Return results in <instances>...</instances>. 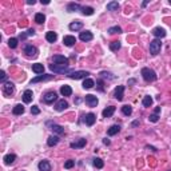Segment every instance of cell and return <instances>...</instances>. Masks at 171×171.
<instances>
[{
  "label": "cell",
  "mask_w": 171,
  "mask_h": 171,
  "mask_svg": "<svg viewBox=\"0 0 171 171\" xmlns=\"http://www.w3.org/2000/svg\"><path fill=\"white\" fill-rule=\"evenodd\" d=\"M170 171H171V170H170Z\"/></svg>",
  "instance_id": "obj_54"
},
{
  "label": "cell",
  "mask_w": 171,
  "mask_h": 171,
  "mask_svg": "<svg viewBox=\"0 0 171 171\" xmlns=\"http://www.w3.org/2000/svg\"><path fill=\"white\" fill-rule=\"evenodd\" d=\"M51 79H54V75H38L36 78H34L31 80V84L39 83V82H46V80H51Z\"/></svg>",
  "instance_id": "obj_12"
},
{
  "label": "cell",
  "mask_w": 171,
  "mask_h": 171,
  "mask_svg": "<svg viewBox=\"0 0 171 171\" xmlns=\"http://www.w3.org/2000/svg\"><path fill=\"white\" fill-rule=\"evenodd\" d=\"M24 54L27 57H36L38 56V48L32 44H27L24 47Z\"/></svg>",
  "instance_id": "obj_4"
},
{
  "label": "cell",
  "mask_w": 171,
  "mask_h": 171,
  "mask_svg": "<svg viewBox=\"0 0 171 171\" xmlns=\"http://www.w3.org/2000/svg\"><path fill=\"white\" fill-rule=\"evenodd\" d=\"M79 10H82V7L78 3H68V6H67V11L68 12H75V11H79Z\"/></svg>",
  "instance_id": "obj_28"
},
{
  "label": "cell",
  "mask_w": 171,
  "mask_h": 171,
  "mask_svg": "<svg viewBox=\"0 0 171 171\" xmlns=\"http://www.w3.org/2000/svg\"><path fill=\"white\" fill-rule=\"evenodd\" d=\"M103 143H104V144H110V139H107V138H106V139H103Z\"/></svg>",
  "instance_id": "obj_49"
},
{
  "label": "cell",
  "mask_w": 171,
  "mask_h": 171,
  "mask_svg": "<svg viewBox=\"0 0 171 171\" xmlns=\"http://www.w3.org/2000/svg\"><path fill=\"white\" fill-rule=\"evenodd\" d=\"M39 171H51V163L48 160H41L39 162Z\"/></svg>",
  "instance_id": "obj_17"
},
{
  "label": "cell",
  "mask_w": 171,
  "mask_h": 171,
  "mask_svg": "<svg viewBox=\"0 0 171 171\" xmlns=\"http://www.w3.org/2000/svg\"><path fill=\"white\" fill-rule=\"evenodd\" d=\"M159 112H160V107H156L155 111H154V114H159Z\"/></svg>",
  "instance_id": "obj_50"
},
{
  "label": "cell",
  "mask_w": 171,
  "mask_h": 171,
  "mask_svg": "<svg viewBox=\"0 0 171 171\" xmlns=\"http://www.w3.org/2000/svg\"><path fill=\"white\" fill-rule=\"evenodd\" d=\"M123 92H124V86H118L114 92L115 99L116 100H123Z\"/></svg>",
  "instance_id": "obj_13"
},
{
  "label": "cell",
  "mask_w": 171,
  "mask_h": 171,
  "mask_svg": "<svg viewBox=\"0 0 171 171\" xmlns=\"http://www.w3.org/2000/svg\"><path fill=\"white\" fill-rule=\"evenodd\" d=\"M27 4H29V6H34V4H35V0H28V1H27Z\"/></svg>",
  "instance_id": "obj_48"
},
{
  "label": "cell",
  "mask_w": 171,
  "mask_h": 171,
  "mask_svg": "<svg viewBox=\"0 0 171 171\" xmlns=\"http://www.w3.org/2000/svg\"><path fill=\"white\" fill-rule=\"evenodd\" d=\"M35 22L38 23V24H43V23L46 22V16L43 15V13H40V12L36 13L35 15Z\"/></svg>",
  "instance_id": "obj_36"
},
{
  "label": "cell",
  "mask_w": 171,
  "mask_h": 171,
  "mask_svg": "<svg viewBox=\"0 0 171 171\" xmlns=\"http://www.w3.org/2000/svg\"><path fill=\"white\" fill-rule=\"evenodd\" d=\"M68 28H70L71 31H79V29H82V28H83V23H82V22H79V20H76V22L70 23Z\"/></svg>",
  "instance_id": "obj_20"
},
{
  "label": "cell",
  "mask_w": 171,
  "mask_h": 171,
  "mask_svg": "<svg viewBox=\"0 0 171 171\" xmlns=\"http://www.w3.org/2000/svg\"><path fill=\"white\" fill-rule=\"evenodd\" d=\"M88 75H90V72H87V71H72V72L68 74V76L74 80L83 79V78H86V76H88Z\"/></svg>",
  "instance_id": "obj_5"
},
{
  "label": "cell",
  "mask_w": 171,
  "mask_h": 171,
  "mask_svg": "<svg viewBox=\"0 0 171 171\" xmlns=\"http://www.w3.org/2000/svg\"><path fill=\"white\" fill-rule=\"evenodd\" d=\"M32 99H34V94H32V91L31 90H25L24 94H23V102L28 104V103H31L32 102Z\"/></svg>",
  "instance_id": "obj_15"
},
{
  "label": "cell",
  "mask_w": 171,
  "mask_h": 171,
  "mask_svg": "<svg viewBox=\"0 0 171 171\" xmlns=\"http://www.w3.org/2000/svg\"><path fill=\"white\" fill-rule=\"evenodd\" d=\"M94 86H95V82L92 79H90V78L84 79V82H83V88L84 90H90V88H92Z\"/></svg>",
  "instance_id": "obj_29"
},
{
  "label": "cell",
  "mask_w": 171,
  "mask_h": 171,
  "mask_svg": "<svg viewBox=\"0 0 171 171\" xmlns=\"http://www.w3.org/2000/svg\"><path fill=\"white\" fill-rule=\"evenodd\" d=\"M94 166H95L96 168H103V166H104V163H103V160H102L100 158H94Z\"/></svg>",
  "instance_id": "obj_39"
},
{
  "label": "cell",
  "mask_w": 171,
  "mask_h": 171,
  "mask_svg": "<svg viewBox=\"0 0 171 171\" xmlns=\"http://www.w3.org/2000/svg\"><path fill=\"white\" fill-rule=\"evenodd\" d=\"M31 112L34 115H38V114H40V108H39L38 106H32V107H31Z\"/></svg>",
  "instance_id": "obj_46"
},
{
  "label": "cell",
  "mask_w": 171,
  "mask_h": 171,
  "mask_svg": "<svg viewBox=\"0 0 171 171\" xmlns=\"http://www.w3.org/2000/svg\"><path fill=\"white\" fill-rule=\"evenodd\" d=\"M15 91V86H13L12 82H7L3 84V94L6 96H11Z\"/></svg>",
  "instance_id": "obj_7"
},
{
  "label": "cell",
  "mask_w": 171,
  "mask_h": 171,
  "mask_svg": "<svg viewBox=\"0 0 171 171\" xmlns=\"http://www.w3.org/2000/svg\"><path fill=\"white\" fill-rule=\"evenodd\" d=\"M6 79H7V75H6V72H4V71H0V80H1V82H6Z\"/></svg>",
  "instance_id": "obj_47"
},
{
  "label": "cell",
  "mask_w": 171,
  "mask_h": 171,
  "mask_svg": "<svg viewBox=\"0 0 171 171\" xmlns=\"http://www.w3.org/2000/svg\"><path fill=\"white\" fill-rule=\"evenodd\" d=\"M142 76H143V79L146 80V82H155L156 80L155 71L151 70V68H147V67L142 68Z\"/></svg>",
  "instance_id": "obj_1"
},
{
  "label": "cell",
  "mask_w": 171,
  "mask_h": 171,
  "mask_svg": "<svg viewBox=\"0 0 171 171\" xmlns=\"http://www.w3.org/2000/svg\"><path fill=\"white\" fill-rule=\"evenodd\" d=\"M134 83H135V80H134V79H130V80H128V84H134Z\"/></svg>",
  "instance_id": "obj_51"
},
{
  "label": "cell",
  "mask_w": 171,
  "mask_h": 171,
  "mask_svg": "<svg viewBox=\"0 0 171 171\" xmlns=\"http://www.w3.org/2000/svg\"><path fill=\"white\" fill-rule=\"evenodd\" d=\"M86 143H87V140L86 139H79V140H76V142L71 143L70 147L71 149H83V147L86 146Z\"/></svg>",
  "instance_id": "obj_22"
},
{
  "label": "cell",
  "mask_w": 171,
  "mask_h": 171,
  "mask_svg": "<svg viewBox=\"0 0 171 171\" xmlns=\"http://www.w3.org/2000/svg\"><path fill=\"white\" fill-rule=\"evenodd\" d=\"M60 94L63 96H71L72 95V88H71L70 86L64 84V86H62L60 87Z\"/></svg>",
  "instance_id": "obj_21"
},
{
  "label": "cell",
  "mask_w": 171,
  "mask_h": 171,
  "mask_svg": "<svg viewBox=\"0 0 171 171\" xmlns=\"http://www.w3.org/2000/svg\"><path fill=\"white\" fill-rule=\"evenodd\" d=\"M50 124V123H48ZM51 126V130L54 131L55 134H57V135H62V134H64V128L62 126H59V124H55V123H52V124H50Z\"/></svg>",
  "instance_id": "obj_24"
},
{
  "label": "cell",
  "mask_w": 171,
  "mask_h": 171,
  "mask_svg": "<svg viewBox=\"0 0 171 171\" xmlns=\"http://www.w3.org/2000/svg\"><path fill=\"white\" fill-rule=\"evenodd\" d=\"M92 34L90 31H83V32H80V35H79V39L82 41H90V40H92Z\"/></svg>",
  "instance_id": "obj_18"
},
{
  "label": "cell",
  "mask_w": 171,
  "mask_h": 171,
  "mask_svg": "<svg viewBox=\"0 0 171 171\" xmlns=\"http://www.w3.org/2000/svg\"><path fill=\"white\" fill-rule=\"evenodd\" d=\"M96 84H98V88H99V91H104V88H103V84H104V82H103V80L102 79H98L96 80Z\"/></svg>",
  "instance_id": "obj_44"
},
{
  "label": "cell",
  "mask_w": 171,
  "mask_h": 171,
  "mask_svg": "<svg viewBox=\"0 0 171 171\" xmlns=\"http://www.w3.org/2000/svg\"><path fill=\"white\" fill-rule=\"evenodd\" d=\"M15 160H16L15 154H8V155L4 156V163H6V165H12Z\"/></svg>",
  "instance_id": "obj_30"
},
{
  "label": "cell",
  "mask_w": 171,
  "mask_h": 171,
  "mask_svg": "<svg viewBox=\"0 0 171 171\" xmlns=\"http://www.w3.org/2000/svg\"><path fill=\"white\" fill-rule=\"evenodd\" d=\"M82 13L86 16H90L94 13V8L92 7H82Z\"/></svg>",
  "instance_id": "obj_38"
},
{
  "label": "cell",
  "mask_w": 171,
  "mask_h": 171,
  "mask_svg": "<svg viewBox=\"0 0 171 171\" xmlns=\"http://www.w3.org/2000/svg\"><path fill=\"white\" fill-rule=\"evenodd\" d=\"M142 104H143V107H151V104H152V98L151 96H144L143 98V100H142Z\"/></svg>",
  "instance_id": "obj_34"
},
{
  "label": "cell",
  "mask_w": 171,
  "mask_h": 171,
  "mask_svg": "<svg viewBox=\"0 0 171 171\" xmlns=\"http://www.w3.org/2000/svg\"><path fill=\"white\" fill-rule=\"evenodd\" d=\"M108 32H110V34H121L122 28L118 27V25H114V27H110V28H108Z\"/></svg>",
  "instance_id": "obj_40"
},
{
  "label": "cell",
  "mask_w": 171,
  "mask_h": 171,
  "mask_svg": "<svg viewBox=\"0 0 171 171\" xmlns=\"http://www.w3.org/2000/svg\"><path fill=\"white\" fill-rule=\"evenodd\" d=\"M162 48V41L160 39H154L152 41H150V54L158 55L159 51Z\"/></svg>",
  "instance_id": "obj_3"
},
{
  "label": "cell",
  "mask_w": 171,
  "mask_h": 171,
  "mask_svg": "<svg viewBox=\"0 0 171 171\" xmlns=\"http://www.w3.org/2000/svg\"><path fill=\"white\" fill-rule=\"evenodd\" d=\"M63 43L67 46V47H71V46H74L76 43V38L72 35H67L63 38Z\"/></svg>",
  "instance_id": "obj_14"
},
{
  "label": "cell",
  "mask_w": 171,
  "mask_h": 171,
  "mask_svg": "<svg viewBox=\"0 0 171 171\" xmlns=\"http://www.w3.org/2000/svg\"><path fill=\"white\" fill-rule=\"evenodd\" d=\"M84 102H86V104L88 106V107H96L98 103H99L98 98H96L95 95H86Z\"/></svg>",
  "instance_id": "obj_8"
},
{
  "label": "cell",
  "mask_w": 171,
  "mask_h": 171,
  "mask_svg": "<svg viewBox=\"0 0 171 171\" xmlns=\"http://www.w3.org/2000/svg\"><path fill=\"white\" fill-rule=\"evenodd\" d=\"M68 108V103H67V100H64V99H60V100L56 102V104H55V110L59 111V112H62V111L67 110Z\"/></svg>",
  "instance_id": "obj_11"
},
{
  "label": "cell",
  "mask_w": 171,
  "mask_h": 171,
  "mask_svg": "<svg viewBox=\"0 0 171 171\" xmlns=\"http://www.w3.org/2000/svg\"><path fill=\"white\" fill-rule=\"evenodd\" d=\"M170 4H171V0H170Z\"/></svg>",
  "instance_id": "obj_53"
},
{
  "label": "cell",
  "mask_w": 171,
  "mask_h": 171,
  "mask_svg": "<svg viewBox=\"0 0 171 171\" xmlns=\"http://www.w3.org/2000/svg\"><path fill=\"white\" fill-rule=\"evenodd\" d=\"M41 4H50V1H48V0H44V1L41 0Z\"/></svg>",
  "instance_id": "obj_52"
},
{
  "label": "cell",
  "mask_w": 171,
  "mask_h": 171,
  "mask_svg": "<svg viewBox=\"0 0 171 171\" xmlns=\"http://www.w3.org/2000/svg\"><path fill=\"white\" fill-rule=\"evenodd\" d=\"M119 131H121V126H118V124H114V126H111L110 128L107 130V134H108L110 136H112V135H116Z\"/></svg>",
  "instance_id": "obj_27"
},
{
  "label": "cell",
  "mask_w": 171,
  "mask_h": 171,
  "mask_svg": "<svg viewBox=\"0 0 171 171\" xmlns=\"http://www.w3.org/2000/svg\"><path fill=\"white\" fill-rule=\"evenodd\" d=\"M34 35H35V31H34V29H28L27 32H22L20 36H19V39L20 40H24L25 38H28V36H34Z\"/></svg>",
  "instance_id": "obj_33"
},
{
  "label": "cell",
  "mask_w": 171,
  "mask_h": 171,
  "mask_svg": "<svg viewBox=\"0 0 171 171\" xmlns=\"http://www.w3.org/2000/svg\"><path fill=\"white\" fill-rule=\"evenodd\" d=\"M107 10L108 11H118L119 10V3L118 1H110L107 4Z\"/></svg>",
  "instance_id": "obj_32"
},
{
  "label": "cell",
  "mask_w": 171,
  "mask_h": 171,
  "mask_svg": "<svg viewBox=\"0 0 171 171\" xmlns=\"http://www.w3.org/2000/svg\"><path fill=\"white\" fill-rule=\"evenodd\" d=\"M46 39H47V41H50V43H55V41L57 40L56 32H54V31L47 32V34H46Z\"/></svg>",
  "instance_id": "obj_26"
},
{
  "label": "cell",
  "mask_w": 171,
  "mask_h": 171,
  "mask_svg": "<svg viewBox=\"0 0 171 171\" xmlns=\"http://www.w3.org/2000/svg\"><path fill=\"white\" fill-rule=\"evenodd\" d=\"M74 166H75V160H72V159H70V160H67L66 163H64V168H72Z\"/></svg>",
  "instance_id": "obj_42"
},
{
  "label": "cell",
  "mask_w": 171,
  "mask_h": 171,
  "mask_svg": "<svg viewBox=\"0 0 171 171\" xmlns=\"http://www.w3.org/2000/svg\"><path fill=\"white\" fill-rule=\"evenodd\" d=\"M32 71L35 74H38V75H41V74L44 72V66L40 63H35V64H32Z\"/></svg>",
  "instance_id": "obj_23"
},
{
  "label": "cell",
  "mask_w": 171,
  "mask_h": 171,
  "mask_svg": "<svg viewBox=\"0 0 171 171\" xmlns=\"http://www.w3.org/2000/svg\"><path fill=\"white\" fill-rule=\"evenodd\" d=\"M57 143H59V136H57V135H51L50 138L47 139V144H48L50 147L56 146Z\"/></svg>",
  "instance_id": "obj_25"
},
{
  "label": "cell",
  "mask_w": 171,
  "mask_h": 171,
  "mask_svg": "<svg viewBox=\"0 0 171 171\" xmlns=\"http://www.w3.org/2000/svg\"><path fill=\"white\" fill-rule=\"evenodd\" d=\"M8 46H10L11 48H16V47H18V39H16V38H11L10 40H8Z\"/></svg>",
  "instance_id": "obj_41"
},
{
  "label": "cell",
  "mask_w": 171,
  "mask_h": 171,
  "mask_svg": "<svg viewBox=\"0 0 171 171\" xmlns=\"http://www.w3.org/2000/svg\"><path fill=\"white\" fill-rule=\"evenodd\" d=\"M151 34L155 36V39H160V38H165L166 36V29L162 28V27H155V28L152 29Z\"/></svg>",
  "instance_id": "obj_10"
},
{
  "label": "cell",
  "mask_w": 171,
  "mask_h": 171,
  "mask_svg": "<svg viewBox=\"0 0 171 171\" xmlns=\"http://www.w3.org/2000/svg\"><path fill=\"white\" fill-rule=\"evenodd\" d=\"M43 100H44V103H47V104H51V103L56 102L57 100L56 92H55V91H48L47 94L43 96Z\"/></svg>",
  "instance_id": "obj_6"
},
{
  "label": "cell",
  "mask_w": 171,
  "mask_h": 171,
  "mask_svg": "<svg viewBox=\"0 0 171 171\" xmlns=\"http://www.w3.org/2000/svg\"><path fill=\"white\" fill-rule=\"evenodd\" d=\"M149 121H150V122H152V123H156V122L159 121L158 114H151V115H150V118H149Z\"/></svg>",
  "instance_id": "obj_43"
},
{
  "label": "cell",
  "mask_w": 171,
  "mask_h": 171,
  "mask_svg": "<svg viewBox=\"0 0 171 171\" xmlns=\"http://www.w3.org/2000/svg\"><path fill=\"white\" fill-rule=\"evenodd\" d=\"M122 112H123L126 116H130V115L132 114V107H131V106H128V104L123 106V107H122Z\"/></svg>",
  "instance_id": "obj_35"
},
{
  "label": "cell",
  "mask_w": 171,
  "mask_h": 171,
  "mask_svg": "<svg viewBox=\"0 0 171 171\" xmlns=\"http://www.w3.org/2000/svg\"><path fill=\"white\" fill-rule=\"evenodd\" d=\"M52 62H54L55 64H67L68 66V59H67L66 56H63V55H54V57H52Z\"/></svg>",
  "instance_id": "obj_9"
},
{
  "label": "cell",
  "mask_w": 171,
  "mask_h": 171,
  "mask_svg": "<svg viewBox=\"0 0 171 171\" xmlns=\"http://www.w3.org/2000/svg\"><path fill=\"white\" fill-rule=\"evenodd\" d=\"M99 75L102 76V78H110V79H115L114 76H110V75H112V74H110V72H106V71H102Z\"/></svg>",
  "instance_id": "obj_45"
},
{
  "label": "cell",
  "mask_w": 171,
  "mask_h": 171,
  "mask_svg": "<svg viewBox=\"0 0 171 171\" xmlns=\"http://www.w3.org/2000/svg\"><path fill=\"white\" fill-rule=\"evenodd\" d=\"M23 112H24V106H22V104H16L15 107L12 108L13 115H22Z\"/></svg>",
  "instance_id": "obj_31"
},
{
  "label": "cell",
  "mask_w": 171,
  "mask_h": 171,
  "mask_svg": "<svg viewBox=\"0 0 171 171\" xmlns=\"http://www.w3.org/2000/svg\"><path fill=\"white\" fill-rule=\"evenodd\" d=\"M114 112H115V107L114 106H110V107H106L104 110H103L102 115H103V118H111L114 115Z\"/></svg>",
  "instance_id": "obj_19"
},
{
  "label": "cell",
  "mask_w": 171,
  "mask_h": 171,
  "mask_svg": "<svg viewBox=\"0 0 171 171\" xmlns=\"http://www.w3.org/2000/svg\"><path fill=\"white\" fill-rule=\"evenodd\" d=\"M50 70L51 71H54V72H57V74H70V72H72V71H70L68 70V66L67 64H55V63H52V64H50Z\"/></svg>",
  "instance_id": "obj_2"
},
{
  "label": "cell",
  "mask_w": 171,
  "mask_h": 171,
  "mask_svg": "<svg viewBox=\"0 0 171 171\" xmlns=\"http://www.w3.org/2000/svg\"><path fill=\"white\" fill-rule=\"evenodd\" d=\"M95 121H96V115H95V114H92V112H90V114H87V115H86L84 122H86V124H87V126H94Z\"/></svg>",
  "instance_id": "obj_16"
},
{
  "label": "cell",
  "mask_w": 171,
  "mask_h": 171,
  "mask_svg": "<svg viewBox=\"0 0 171 171\" xmlns=\"http://www.w3.org/2000/svg\"><path fill=\"white\" fill-rule=\"evenodd\" d=\"M122 44H121V41H112V43H110V50L111 51H118V50H121Z\"/></svg>",
  "instance_id": "obj_37"
}]
</instances>
